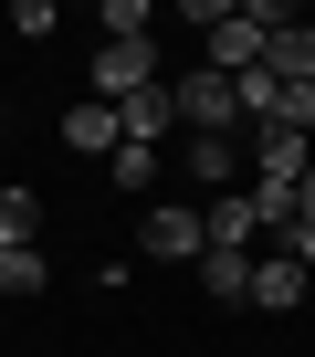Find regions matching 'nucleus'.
Masks as SVG:
<instances>
[{
  "label": "nucleus",
  "mask_w": 315,
  "mask_h": 357,
  "mask_svg": "<svg viewBox=\"0 0 315 357\" xmlns=\"http://www.w3.org/2000/svg\"><path fill=\"white\" fill-rule=\"evenodd\" d=\"M263 74H273V84H315V22H284V32L263 43Z\"/></svg>",
  "instance_id": "nucleus-9"
},
{
  "label": "nucleus",
  "mask_w": 315,
  "mask_h": 357,
  "mask_svg": "<svg viewBox=\"0 0 315 357\" xmlns=\"http://www.w3.org/2000/svg\"><path fill=\"white\" fill-rule=\"evenodd\" d=\"M43 242V190H0V252Z\"/></svg>",
  "instance_id": "nucleus-13"
},
{
  "label": "nucleus",
  "mask_w": 315,
  "mask_h": 357,
  "mask_svg": "<svg viewBox=\"0 0 315 357\" xmlns=\"http://www.w3.org/2000/svg\"><path fill=\"white\" fill-rule=\"evenodd\" d=\"M305 168H315V137H294V126H252V178H263V190H305Z\"/></svg>",
  "instance_id": "nucleus-4"
},
{
  "label": "nucleus",
  "mask_w": 315,
  "mask_h": 357,
  "mask_svg": "<svg viewBox=\"0 0 315 357\" xmlns=\"http://www.w3.org/2000/svg\"><path fill=\"white\" fill-rule=\"evenodd\" d=\"M200 231H210L221 252H252V231H263V221H252V190H221V200L200 211Z\"/></svg>",
  "instance_id": "nucleus-10"
},
{
  "label": "nucleus",
  "mask_w": 315,
  "mask_h": 357,
  "mask_svg": "<svg viewBox=\"0 0 315 357\" xmlns=\"http://www.w3.org/2000/svg\"><path fill=\"white\" fill-rule=\"evenodd\" d=\"M190 178L200 190H231L242 178V137H190Z\"/></svg>",
  "instance_id": "nucleus-11"
},
{
  "label": "nucleus",
  "mask_w": 315,
  "mask_h": 357,
  "mask_svg": "<svg viewBox=\"0 0 315 357\" xmlns=\"http://www.w3.org/2000/svg\"><path fill=\"white\" fill-rule=\"evenodd\" d=\"M200 284H210L221 305H252V252H221V242H210V252H200Z\"/></svg>",
  "instance_id": "nucleus-12"
},
{
  "label": "nucleus",
  "mask_w": 315,
  "mask_h": 357,
  "mask_svg": "<svg viewBox=\"0 0 315 357\" xmlns=\"http://www.w3.org/2000/svg\"><path fill=\"white\" fill-rule=\"evenodd\" d=\"M305 294H315V284H305L294 252H252V305H263V315H294Z\"/></svg>",
  "instance_id": "nucleus-6"
},
{
  "label": "nucleus",
  "mask_w": 315,
  "mask_h": 357,
  "mask_svg": "<svg viewBox=\"0 0 315 357\" xmlns=\"http://www.w3.org/2000/svg\"><path fill=\"white\" fill-rule=\"evenodd\" d=\"M105 178H116L126 200H147V190H158V147H116V158H105Z\"/></svg>",
  "instance_id": "nucleus-14"
},
{
  "label": "nucleus",
  "mask_w": 315,
  "mask_h": 357,
  "mask_svg": "<svg viewBox=\"0 0 315 357\" xmlns=\"http://www.w3.org/2000/svg\"><path fill=\"white\" fill-rule=\"evenodd\" d=\"M294 211H305V221H315V168H305V190H294Z\"/></svg>",
  "instance_id": "nucleus-19"
},
{
  "label": "nucleus",
  "mask_w": 315,
  "mask_h": 357,
  "mask_svg": "<svg viewBox=\"0 0 315 357\" xmlns=\"http://www.w3.org/2000/svg\"><path fill=\"white\" fill-rule=\"evenodd\" d=\"M116 126H126V147H158V137L179 126V105H169V84H137V95L116 105Z\"/></svg>",
  "instance_id": "nucleus-7"
},
{
  "label": "nucleus",
  "mask_w": 315,
  "mask_h": 357,
  "mask_svg": "<svg viewBox=\"0 0 315 357\" xmlns=\"http://www.w3.org/2000/svg\"><path fill=\"white\" fill-rule=\"evenodd\" d=\"M273 126H294V137H315V84H284V105H273Z\"/></svg>",
  "instance_id": "nucleus-17"
},
{
  "label": "nucleus",
  "mask_w": 315,
  "mask_h": 357,
  "mask_svg": "<svg viewBox=\"0 0 315 357\" xmlns=\"http://www.w3.org/2000/svg\"><path fill=\"white\" fill-rule=\"evenodd\" d=\"M284 22H294L284 0H231V22L210 32V74H252V63H263V43H273Z\"/></svg>",
  "instance_id": "nucleus-1"
},
{
  "label": "nucleus",
  "mask_w": 315,
  "mask_h": 357,
  "mask_svg": "<svg viewBox=\"0 0 315 357\" xmlns=\"http://www.w3.org/2000/svg\"><path fill=\"white\" fill-rule=\"evenodd\" d=\"M137 84H158V53L147 43H105L95 53V105H126Z\"/></svg>",
  "instance_id": "nucleus-5"
},
{
  "label": "nucleus",
  "mask_w": 315,
  "mask_h": 357,
  "mask_svg": "<svg viewBox=\"0 0 315 357\" xmlns=\"http://www.w3.org/2000/svg\"><path fill=\"white\" fill-rule=\"evenodd\" d=\"M63 147H74V158H116V147H126V126H116V105H95V95H84V105L63 116Z\"/></svg>",
  "instance_id": "nucleus-8"
},
{
  "label": "nucleus",
  "mask_w": 315,
  "mask_h": 357,
  "mask_svg": "<svg viewBox=\"0 0 315 357\" xmlns=\"http://www.w3.org/2000/svg\"><path fill=\"white\" fill-rule=\"evenodd\" d=\"M284 252H294V263H305V284H315V221H305V211H294V231H284Z\"/></svg>",
  "instance_id": "nucleus-18"
},
{
  "label": "nucleus",
  "mask_w": 315,
  "mask_h": 357,
  "mask_svg": "<svg viewBox=\"0 0 315 357\" xmlns=\"http://www.w3.org/2000/svg\"><path fill=\"white\" fill-rule=\"evenodd\" d=\"M137 252H147V263H200V252H210V231H200V211H190V200H158V211L137 221Z\"/></svg>",
  "instance_id": "nucleus-3"
},
{
  "label": "nucleus",
  "mask_w": 315,
  "mask_h": 357,
  "mask_svg": "<svg viewBox=\"0 0 315 357\" xmlns=\"http://www.w3.org/2000/svg\"><path fill=\"white\" fill-rule=\"evenodd\" d=\"M169 105H179V126H190V137H242V95H231V74H210V63H200V74H179V84H169Z\"/></svg>",
  "instance_id": "nucleus-2"
},
{
  "label": "nucleus",
  "mask_w": 315,
  "mask_h": 357,
  "mask_svg": "<svg viewBox=\"0 0 315 357\" xmlns=\"http://www.w3.org/2000/svg\"><path fill=\"white\" fill-rule=\"evenodd\" d=\"M95 22H105V43H147V0H105Z\"/></svg>",
  "instance_id": "nucleus-16"
},
{
  "label": "nucleus",
  "mask_w": 315,
  "mask_h": 357,
  "mask_svg": "<svg viewBox=\"0 0 315 357\" xmlns=\"http://www.w3.org/2000/svg\"><path fill=\"white\" fill-rule=\"evenodd\" d=\"M43 284H53L43 242H22V252H0V294H43Z\"/></svg>",
  "instance_id": "nucleus-15"
}]
</instances>
